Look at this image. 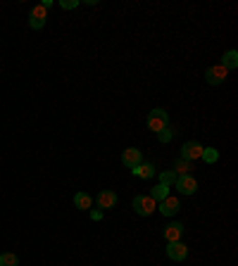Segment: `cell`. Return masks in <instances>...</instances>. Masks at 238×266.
Returning <instances> with one entry per match:
<instances>
[{
	"label": "cell",
	"mask_w": 238,
	"mask_h": 266,
	"mask_svg": "<svg viewBox=\"0 0 238 266\" xmlns=\"http://www.w3.org/2000/svg\"><path fill=\"white\" fill-rule=\"evenodd\" d=\"M46 21H48V10L38 3V5L31 7V12H29V27L34 29V31H41L43 27H46Z\"/></svg>",
	"instance_id": "3"
},
{
	"label": "cell",
	"mask_w": 238,
	"mask_h": 266,
	"mask_svg": "<svg viewBox=\"0 0 238 266\" xmlns=\"http://www.w3.org/2000/svg\"><path fill=\"white\" fill-rule=\"evenodd\" d=\"M134 212L138 216H150V214L157 212V202L150 195H136L134 198Z\"/></svg>",
	"instance_id": "2"
},
{
	"label": "cell",
	"mask_w": 238,
	"mask_h": 266,
	"mask_svg": "<svg viewBox=\"0 0 238 266\" xmlns=\"http://www.w3.org/2000/svg\"><path fill=\"white\" fill-rule=\"evenodd\" d=\"M171 138H174V131H171L169 126H167L164 131H160V133H157V140H160V143H171Z\"/></svg>",
	"instance_id": "20"
},
{
	"label": "cell",
	"mask_w": 238,
	"mask_h": 266,
	"mask_svg": "<svg viewBox=\"0 0 238 266\" xmlns=\"http://www.w3.org/2000/svg\"><path fill=\"white\" fill-rule=\"evenodd\" d=\"M0 266H19V259H17V254H12V252H3V254H0Z\"/></svg>",
	"instance_id": "18"
},
{
	"label": "cell",
	"mask_w": 238,
	"mask_h": 266,
	"mask_svg": "<svg viewBox=\"0 0 238 266\" xmlns=\"http://www.w3.org/2000/svg\"><path fill=\"white\" fill-rule=\"evenodd\" d=\"M167 257H169L171 261H184L186 257H188V247L179 240V243H169L167 245Z\"/></svg>",
	"instance_id": "8"
},
{
	"label": "cell",
	"mask_w": 238,
	"mask_h": 266,
	"mask_svg": "<svg viewBox=\"0 0 238 266\" xmlns=\"http://www.w3.org/2000/svg\"><path fill=\"white\" fill-rule=\"evenodd\" d=\"M169 126V114H167V109H153L148 114V129L155 131V133H160V131H164Z\"/></svg>",
	"instance_id": "1"
},
{
	"label": "cell",
	"mask_w": 238,
	"mask_h": 266,
	"mask_svg": "<svg viewBox=\"0 0 238 266\" xmlns=\"http://www.w3.org/2000/svg\"><path fill=\"white\" fill-rule=\"evenodd\" d=\"M200 159H205L207 164H217L219 162V152L214 150V148H203V157Z\"/></svg>",
	"instance_id": "17"
},
{
	"label": "cell",
	"mask_w": 238,
	"mask_h": 266,
	"mask_svg": "<svg viewBox=\"0 0 238 266\" xmlns=\"http://www.w3.org/2000/svg\"><path fill=\"white\" fill-rule=\"evenodd\" d=\"M174 183H177V190L181 192V195H193V192L198 190V181L190 176V174L188 176H179Z\"/></svg>",
	"instance_id": "7"
},
{
	"label": "cell",
	"mask_w": 238,
	"mask_h": 266,
	"mask_svg": "<svg viewBox=\"0 0 238 266\" xmlns=\"http://www.w3.org/2000/svg\"><path fill=\"white\" fill-rule=\"evenodd\" d=\"M222 67L229 71V69H236L238 67V53L236 50H229V53H224L222 55V62H219Z\"/></svg>",
	"instance_id": "14"
},
{
	"label": "cell",
	"mask_w": 238,
	"mask_h": 266,
	"mask_svg": "<svg viewBox=\"0 0 238 266\" xmlns=\"http://www.w3.org/2000/svg\"><path fill=\"white\" fill-rule=\"evenodd\" d=\"M60 5H62V7H64V10H74V7H76V5H79V0H62Z\"/></svg>",
	"instance_id": "21"
},
{
	"label": "cell",
	"mask_w": 238,
	"mask_h": 266,
	"mask_svg": "<svg viewBox=\"0 0 238 266\" xmlns=\"http://www.w3.org/2000/svg\"><path fill=\"white\" fill-rule=\"evenodd\" d=\"M226 71L222 64H217V67H210L207 71H205V81L210 83V86H219V83H224L226 81Z\"/></svg>",
	"instance_id": "6"
},
{
	"label": "cell",
	"mask_w": 238,
	"mask_h": 266,
	"mask_svg": "<svg viewBox=\"0 0 238 266\" xmlns=\"http://www.w3.org/2000/svg\"><path fill=\"white\" fill-rule=\"evenodd\" d=\"M122 164L126 169H134V166L143 164V152L138 150V148H126V150L122 152Z\"/></svg>",
	"instance_id": "5"
},
{
	"label": "cell",
	"mask_w": 238,
	"mask_h": 266,
	"mask_svg": "<svg viewBox=\"0 0 238 266\" xmlns=\"http://www.w3.org/2000/svg\"><path fill=\"white\" fill-rule=\"evenodd\" d=\"M174 174L177 176H188V171H193V166H190V162H186V159H177V164H174Z\"/></svg>",
	"instance_id": "16"
},
{
	"label": "cell",
	"mask_w": 238,
	"mask_h": 266,
	"mask_svg": "<svg viewBox=\"0 0 238 266\" xmlns=\"http://www.w3.org/2000/svg\"><path fill=\"white\" fill-rule=\"evenodd\" d=\"M203 157V145L198 140H188V143L181 145V159L186 162H196V159Z\"/></svg>",
	"instance_id": "4"
},
{
	"label": "cell",
	"mask_w": 238,
	"mask_h": 266,
	"mask_svg": "<svg viewBox=\"0 0 238 266\" xmlns=\"http://www.w3.org/2000/svg\"><path fill=\"white\" fill-rule=\"evenodd\" d=\"M177 178L179 176L174 174V171H160V183H162V185H171Z\"/></svg>",
	"instance_id": "19"
},
{
	"label": "cell",
	"mask_w": 238,
	"mask_h": 266,
	"mask_svg": "<svg viewBox=\"0 0 238 266\" xmlns=\"http://www.w3.org/2000/svg\"><path fill=\"white\" fill-rule=\"evenodd\" d=\"M74 205H76V209L86 212V209H91V205H93V198H91L89 192H76V195H74Z\"/></svg>",
	"instance_id": "13"
},
{
	"label": "cell",
	"mask_w": 238,
	"mask_h": 266,
	"mask_svg": "<svg viewBox=\"0 0 238 266\" xmlns=\"http://www.w3.org/2000/svg\"><path fill=\"white\" fill-rule=\"evenodd\" d=\"M164 240L167 243H179L181 240V235H184V224H179V221H174V224H169L167 228H164Z\"/></svg>",
	"instance_id": "11"
},
{
	"label": "cell",
	"mask_w": 238,
	"mask_h": 266,
	"mask_svg": "<svg viewBox=\"0 0 238 266\" xmlns=\"http://www.w3.org/2000/svg\"><path fill=\"white\" fill-rule=\"evenodd\" d=\"M91 219H93V221H102V209H93V212H91Z\"/></svg>",
	"instance_id": "22"
},
{
	"label": "cell",
	"mask_w": 238,
	"mask_h": 266,
	"mask_svg": "<svg viewBox=\"0 0 238 266\" xmlns=\"http://www.w3.org/2000/svg\"><path fill=\"white\" fill-rule=\"evenodd\" d=\"M179 209H181V202H179L177 198H171V195H169V198H164L162 202L157 205V212L164 214V216H174Z\"/></svg>",
	"instance_id": "9"
},
{
	"label": "cell",
	"mask_w": 238,
	"mask_h": 266,
	"mask_svg": "<svg viewBox=\"0 0 238 266\" xmlns=\"http://www.w3.org/2000/svg\"><path fill=\"white\" fill-rule=\"evenodd\" d=\"M150 198L155 200V202H162L164 198H169V185H162V183H157L153 190H150Z\"/></svg>",
	"instance_id": "15"
},
{
	"label": "cell",
	"mask_w": 238,
	"mask_h": 266,
	"mask_svg": "<svg viewBox=\"0 0 238 266\" xmlns=\"http://www.w3.org/2000/svg\"><path fill=\"white\" fill-rule=\"evenodd\" d=\"M95 202H98L100 209H112V207L117 205V192L115 190H100L98 198H95Z\"/></svg>",
	"instance_id": "10"
},
{
	"label": "cell",
	"mask_w": 238,
	"mask_h": 266,
	"mask_svg": "<svg viewBox=\"0 0 238 266\" xmlns=\"http://www.w3.org/2000/svg\"><path fill=\"white\" fill-rule=\"evenodd\" d=\"M131 174L136 178H153L155 176V166H153V164H138V166L131 169Z\"/></svg>",
	"instance_id": "12"
}]
</instances>
